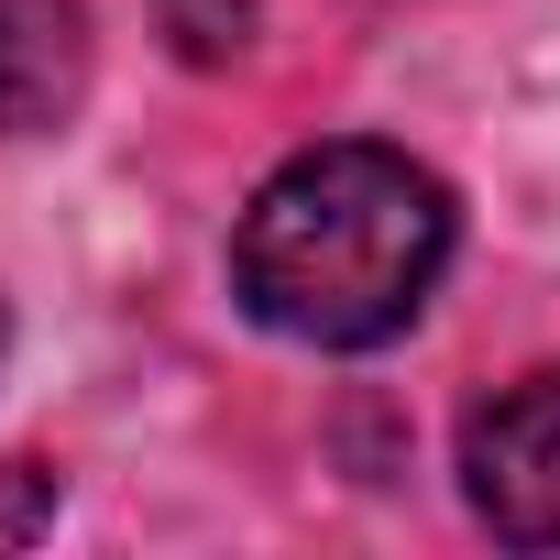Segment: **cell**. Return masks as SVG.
Listing matches in <instances>:
<instances>
[{
    "instance_id": "obj_1",
    "label": "cell",
    "mask_w": 560,
    "mask_h": 560,
    "mask_svg": "<svg viewBox=\"0 0 560 560\" xmlns=\"http://www.w3.org/2000/svg\"><path fill=\"white\" fill-rule=\"evenodd\" d=\"M451 264V187L396 143H308L231 231V287L264 330L363 352L396 341Z\"/></svg>"
},
{
    "instance_id": "obj_2",
    "label": "cell",
    "mask_w": 560,
    "mask_h": 560,
    "mask_svg": "<svg viewBox=\"0 0 560 560\" xmlns=\"http://www.w3.org/2000/svg\"><path fill=\"white\" fill-rule=\"evenodd\" d=\"M462 494L494 538L516 549H560V363L516 374L505 396L472 407L462 429Z\"/></svg>"
},
{
    "instance_id": "obj_3",
    "label": "cell",
    "mask_w": 560,
    "mask_h": 560,
    "mask_svg": "<svg viewBox=\"0 0 560 560\" xmlns=\"http://www.w3.org/2000/svg\"><path fill=\"white\" fill-rule=\"evenodd\" d=\"M78 100H89V12L0 0V132H56Z\"/></svg>"
}]
</instances>
